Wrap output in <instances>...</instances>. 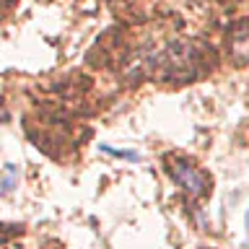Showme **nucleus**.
<instances>
[{
  "mask_svg": "<svg viewBox=\"0 0 249 249\" xmlns=\"http://www.w3.org/2000/svg\"><path fill=\"white\" fill-rule=\"evenodd\" d=\"M13 184H16V169L8 163L5 166V171H3V195H8L13 190Z\"/></svg>",
  "mask_w": 249,
  "mask_h": 249,
  "instance_id": "3",
  "label": "nucleus"
},
{
  "mask_svg": "<svg viewBox=\"0 0 249 249\" xmlns=\"http://www.w3.org/2000/svg\"><path fill=\"white\" fill-rule=\"evenodd\" d=\"M104 151H107V153H112V156H120V159H130V161H135V159H138V153H135V151H114V148H109V145H104Z\"/></svg>",
  "mask_w": 249,
  "mask_h": 249,
  "instance_id": "4",
  "label": "nucleus"
},
{
  "mask_svg": "<svg viewBox=\"0 0 249 249\" xmlns=\"http://www.w3.org/2000/svg\"><path fill=\"white\" fill-rule=\"evenodd\" d=\"M163 169H169L171 179H174V182L182 187L187 195H192V197H200V195H205V192H208V177L202 174V171L195 169L192 163L171 159Z\"/></svg>",
  "mask_w": 249,
  "mask_h": 249,
  "instance_id": "1",
  "label": "nucleus"
},
{
  "mask_svg": "<svg viewBox=\"0 0 249 249\" xmlns=\"http://www.w3.org/2000/svg\"><path fill=\"white\" fill-rule=\"evenodd\" d=\"M247 226H249V213H247Z\"/></svg>",
  "mask_w": 249,
  "mask_h": 249,
  "instance_id": "5",
  "label": "nucleus"
},
{
  "mask_svg": "<svg viewBox=\"0 0 249 249\" xmlns=\"http://www.w3.org/2000/svg\"><path fill=\"white\" fill-rule=\"evenodd\" d=\"M229 50L236 62H249V21L236 23L229 34Z\"/></svg>",
  "mask_w": 249,
  "mask_h": 249,
  "instance_id": "2",
  "label": "nucleus"
}]
</instances>
